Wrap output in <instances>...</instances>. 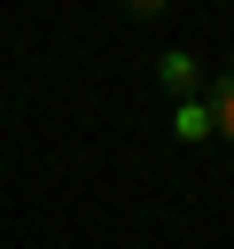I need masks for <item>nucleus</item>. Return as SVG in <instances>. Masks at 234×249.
I'll return each mask as SVG.
<instances>
[{"instance_id":"nucleus-1","label":"nucleus","mask_w":234,"mask_h":249,"mask_svg":"<svg viewBox=\"0 0 234 249\" xmlns=\"http://www.w3.org/2000/svg\"><path fill=\"white\" fill-rule=\"evenodd\" d=\"M156 86H164L172 101H187V93H203V62H195L187 47H164V54H156Z\"/></svg>"},{"instance_id":"nucleus-2","label":"nucleus","mask_w":234,"mask_h":249,"mask_svg":"<svg viewBox=\"0 0 234 249\" xmlns=\"http://www.w3.org/2000/svg\"><path fill=\"white\" fill-rule=\"evenodd\" d=\"M172 140H187V148L211 140V101H203V93H187V101L172 109Z\"/></svg>"},{"instance_id":"nucleus-3","label":"nucleus","mask_w":234,"mask_h":249,"mask_svg":"<svg viewBox=\"0 0 234 249\" xmlns=\"http://www.w3.org/2000/svg\"><path fill=\"white\" fill-rule=\"evenodd\" d=\"M203 101H211V132H218V140H234V70H226V78H211V86H203Z\"/></svg>"},{"instance_id":"nucleus-4","label":"nucleus","mask_w":234,"mask_h":249,"mask_svg":"<svg viewBox=\"0 0 234 249\" xmlns=\"http://www.w3.org/2000/svg\"><path fill=\"white\" fill-rule=\"evenodd\" d=\"M172 0H125V16H164Z\"/></svg>"}]
</instances>
